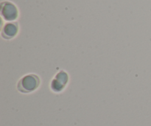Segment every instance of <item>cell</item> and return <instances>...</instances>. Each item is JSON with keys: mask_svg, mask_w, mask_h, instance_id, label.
Instances as JSON below:
<instances>
[{"mask_svg": "<svg viewBox=\"0 0 151 126\" xmlns=\"http://www.w3.org/2000/svg\"><path fill=\"white\" fill-rule=\"evenodd\" d=\"M41 84L39 76L35 74H28L22 77L17 84V89L23 94H29L35 91Z\"/></svg>", "mask_w": 151, "mask_h": 126, "instance_id": "6da1fadb", "label": "cell"}, {"mask_svg": "<svg viewBox=\"0 0 151 126\" xmlns=\"http://www.w3.org/2000/svg\"><path fill=\"white\" fill-rule=\"evenodd\" d=\"M69 82V75L67 72L63 70H60L55 75V78L52 81L50 87L55 92H61Z\"/></svg>", "mask_w": 151, "mask_h": 126, "instance_id": "7a4b0ae2", "label": "cell"}, {"mask_svg": "<svg viewBox=\"0 0 151 126\" xmlns=\"http://www.w3.org/2000/svg\"><path fill=\"white\" fill-rule=\"evenodd\" d=\"M1 15L6 21H13L19 16L17 7L10 1H3L1 4Z\"/></svg>", "mask_w": 151, "mask_h": 126, "instance_id": "3957f363", "label": "cell"}, {"mask_svg": "<svg viewBox=\"0 0 151 126\" xmlns=\"http://www.w3.org/2000/svg\"><path fill=\"white\" fill-rule=\"evenodd\" d=\"M19 32V24L17 22L6 24L2 28L1 35L4 39L10 40L14 38Z\"/></svg>", "mask_w": 151, "mask_h": 126, "instance_id": "277c9868", "label": "cell"}]
</instances>
